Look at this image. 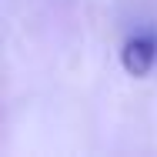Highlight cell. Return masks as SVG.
Returning <instances> with one entry per match:
<instances>
[{"label": "cell", "mask_w": 157, "mask_h": 157, "mask_svg": "<svg viewBox=\"0 0 157 157\" xmlns=\"http://www.w3.org/2000/svg\"><path fill=\"white\" fill-rule=\"evenodd\" d=\"M121 60H124V70L134 74V77H144L157 60V37L154 33H134L121 50Z\"/></svg>", "instance_id": "obj_1"}]
</instances>
